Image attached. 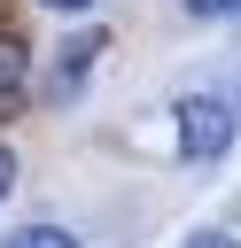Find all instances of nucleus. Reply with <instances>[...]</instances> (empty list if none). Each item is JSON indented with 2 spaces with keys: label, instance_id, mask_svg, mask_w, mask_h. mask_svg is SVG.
<instances>
[{
  "label": "nucleus",
  "instance_id": "obj_2",
  "mask_svg": "<svg viewBox=\"0 0 241 248\" xmlns=\"http://www.w3.org/2000/svg\"><path fill=\"white\" fill-rule=\"evenodd\" d=\"M93 54H101V31H78V39L62 46V62H54V101H70V93L86 85V70H93Z\"/></svg>",
  "mask_w": 241,
  "mask_h": 248
},
{
  "label": "nucleus",
  "instance_id": "obj_8",
  "mask_svg": "<svg viewBox=\"0 0 241 248\" xmlns=\"http://www.w3.org/2000/svg\"><path fill=\"white\" fill-rule=\"evenodd\" d=\"M39 8H62V16H86L93 0H39Z\"/></svg>",
  "mask_w": 241,
  "mask_h": 248
},
{
  "label": "nucleus",
  "instance_id": "obj_3",
  "mask_svg": "<svg viewBox=\"0 0 241 248\" xmlns=\"http://www.w3.org/2000/svg\"><path fill=\"white\" fill-rule=\"evenodd\" d=\"M23 101V39L16 31H0V116Z\"/></svg>",
  "mask_w": 241,
  "mask_h": 248
},
{
  "label": "nucleus",
  "instance_id": "obj_6",
  "mask_svg": "<svg viewBox=\"0 0 241 248\" xmlns=\"http://www.w3.org/2000/svg\"><path fill=\"white\" fill-rule=\"evenodd\" d=\"M187 8H194V16H233L241 0H187Z\"/></svg>",
  "mask_w": 241,
  "mask_h": 248
},
{
  "label": "nucleus",
  "instance_id": "obj_4",
  "mask_svg": "<svg viewBox=\"0 0 241 248\" xmlns=\"http://www.w3.org/2000/svg\"><path fill=\"white\" fill-rule=\"evenodd\" d=\"M8 248H78V232H62V225H23Z\"/></svg>",
  "mask_w": 241,
  "mask_h": 248
},
{
  "label": "nucleus",
  "instance_id": "obj_5",
  "mask_svg": "<svg viewBox=\"0 0 241 248\" xmlns=\"http://www.w3.org/2000/svg\"><path fill=\"white\" fill-rule=\"evenodd\" d=\"M187 248H241V240H233V232H194Z\"/></svg>",
  "mask_w": 241,
  "mask_h": 248
},
{
  "label": "nucleus",
  "instance_id": "obj_7",
  "mask_svg": "<svg viewBox=\"0 0 241 248\" xmlns=\"http://www.w3.org/2000/svg\"><path fill=\"white\" fill-rule=\"evenodd\" d=\"M8 186H16V147H0V202H8Z\"/></svg>",
  "mask_w": 241,
  "mask_h": 248
},
{
  "label": "nucleus",
  "instance_id": "obj_1",
  "mask_svg": "<svg viewBox=\"0 0 241 248\" xmlns=\"http://www.w3.org/2000/svg\"><path fill=\"white\" fill-rule=\"evenodd\" d=\"M225 147H233V108L218 93H187L179 101V155L187 163H218Z\"/></svg>",
  "mask_w": 241,
  "mask_h": 248
}]
</instances>
